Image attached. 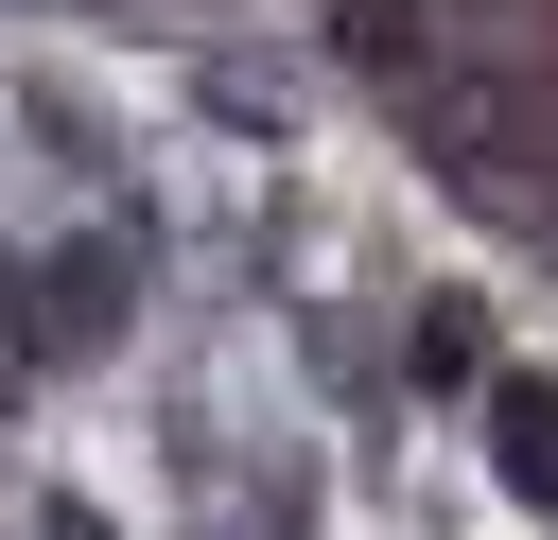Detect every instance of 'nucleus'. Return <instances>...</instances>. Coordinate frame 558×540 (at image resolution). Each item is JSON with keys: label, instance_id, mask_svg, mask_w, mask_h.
Returning <instances> with one entry per match:
<instances>
[{"label": "nucleus", "instance_id": "nucleus-1", "mask_svg": "<svg viewBox=\"0 0 558 540\" xmlns=\"http://www.w3.org/2000/svg\"><path fill=\"white\" fill-rule=\"evenodd\" d=\"M506 488L558 505V401H541V383H506Z\"/></svg>", "mask_w": 558, "mask_h": 540}]
</instances>
